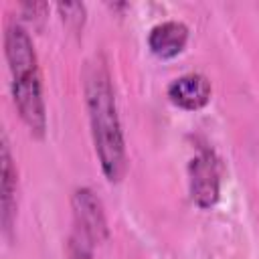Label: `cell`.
<instances>
[{
  "label": "cell",
  "mask_w": 259,
  "mask_h": 259,
  "mask_svg": "<svg viewBox=\"0 0 259 259\" xmlns=\"http://www.w3.org/2000/svg\"><path fill=\"white\" fill-rule=\"evenodd\" d=\"M83 89L91 140L99 168L107 182L115 184L123 178L127 170V156L111 75L101 55L93 57V61L87 63Z\"/></svg>",
  "instance_id": "cell-1"
},
{
  "label": "cell",
  "mask_w": 259,
  "mask_h": 259,
  "mask_svg": "<svg viewBox=\"0 0 259 259\" xmlns=\"http://www.w3.org/2000/svg\"><path fill=\"white\" fill-rule=\"evenodd\" d=\"M4 57L10 71V89L16 111L32 138L47 134V105L38 57L28 30L20 22H8L4 30Z\"/></svg>",
  "instance_id": "cell-2"
},
{
  "label": "cell",
  "mask_w": 259,
  "mask_h": 259,
  "mask_svg": "<svg viewBox=\"0 0 259 259\" xmlns=\"http://www.w3.org/2000/svg\"><path fill=\"white\" fill-rule=\"evenodd\" d=\"M73 208V229L67 241V251L71 259H93L95 249L107 239V221L99 196L81 186L71 196Z\"/></svg>",
  "instance_id": "cell-3"
},
{
  "label": "cell",
  "mask_w": 259,
  "mask_h": 259,
  "mask_svg": "<svg viewBox=\"0 0 259 259\" xmlns=\"http://www.w3.org/2000/svg\"><path fill=\"white\" fill-rule=\"evenodd\" d=\"M221 160L212 150H200L188 162V188L192 202L206 210L219 202L221 196Z\"/></svg>",
  "instance_id": "cell-4"
},
{
  "label": "cell",
  "mask_w": 259,
  "mask_h": 259,
  "mask_svg": "<svg viewBox=\"0 0 259 259\" xmlns=\"http://www.w3.org/2000/svg\"><path fill=\"white\" fill-rule=\"evenodd\" d=\"M166 93L176 107L184 111H198L210 101L212 85L202 73H184L168 85Z\"/></svg>",
  "instance_id": "cell-5"
},
{
  "label": "cell",
  "mask_w": 259,
  "mask_h": 259,
  "mask_svg": "<svg viewBox=\"0 0 259 259\" xmlns=\"http://www.w3.org/2000/svg\"><path fill=\"white\" fill-rule=\"evenodd\" d=\"M188 42V26L180 20H162L148 32V49L158 59L178 57Z\"/></svg>",
  "instance_id": "cell-6"
},
{
  "label": "cell",
  "mask_w": 259,
  "mask_h": 259,
  "mask_svg": "<svg viewBox=\"0 0 259 259\" xmlns=\"http://www.w3.org/2000/svg\"><path fill=\"white\" fill-rule=\"evenodd\" d=\"M16 166L10 152V144L6 134H2V233L6 239H12L14 223H16Z\"/></svg>",
  "instance_id": "cell-7"
},
{
  "label": "cell",
  "mask_w": 259,
  "mask_h": 259,
  "mask_svg": "<svg viewBox=\"0 0 259 259\" xmlns=\"http://www.w3.org/2000/svg\"><path fill=\"white\" fill-rule=\"evenodd\" d=\"M57 10L69 28L79 30L85 24V4H81V2H65L63 4L61 2V4H57Z\"/></svg>",
  "instance_id": "cell-8"
}]
</instances>
